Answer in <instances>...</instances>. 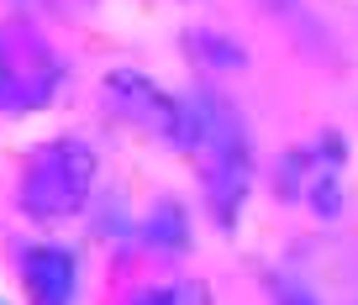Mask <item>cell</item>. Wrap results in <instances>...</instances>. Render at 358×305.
I'll return each mask as SVG.
<instances>
[{
    "label": "cell",
    "instance_id": "5b68a950",
    "mask_svg": "<svg viewBox=\"0 0 358 305\" xmlns=\"http://www.w3.org/2000/svg\"><path fill=\"white\" fill-rule=\"evenodd\" d=\"M106 95H111V105L127 116V121H137L143 132L169 137L174 147L185 142V101L164 95L153 80H143V74H132V68H116L111 80H106Z\"/></svg>",
    "mask_w": 358,
    "mask_h": 305
},
{
    "label": "cell",
    "instance_id": "52a82bcc",
    "mask_svg": "<svg viewBox=\"0 0 358 305\" xmlns=\"http://www.w3.org/2000/svg\"><path fill=\"white\" fill-rule=\"evenodd\" d=\"M143 242L148 248H164V253L190 248V221H185V211H179L174 200H158L153 216L143 221Z\"/></svg>",
    "mask_w": 358,
    "mask_h": 305
},
{
    "label": "cell",
    "instance_id": "6da1fadb",
    "mask_svg": "<svg viewBox=\"0 0 358 305\" xmlns=\"http://www.w3.org/2000/svg\"><path fill=\"white\" fill-rule=\"evenodd\" d=\"M179 147L201 169L211 216L222 226H232L248 200V184H253V153H248V132H243V116L232 111V101H222L211 90L190 95L185 101V142Z\"/></svg>",
    "mask_w": 358,
    "mask_h": 305
},
{
    "label": "cell",
    "instance_id": "7a4b0ae2",
    "mask_svg": "<svg viewBox=\"0 0 358 305\" xmlns=\"http://www.w3.org/2000/svg\"><path fill=\"white\" fill-rule=\"evenodd\" d=\"M90 190H95V153L79 137H53V142L32 147L16 205L32 221H69L90 205Z\"/></svg>",
    "mask_w": 358,
    "mask_h": 305
},
{
    "label": "cell",
    "instance_id": "ba28073f",
    "mask_svg": "<svg viewBox=\"0 0 358 305\" xmlns=\"http://www.w3.org/2000/svg\"><path fill=\"white\" fill-rule=\"evenodd\" d=\"M132 305H211V295H206L201 279H169V284L132 295Z\"/></svg>",
    "mask_w": 358,
    "mask_h": 305
},
{
    "label": "cell",
    "instance_id": "9c48e42d",
    "mask_svg": "<svg viewBox=\"0 0 358 305\" xmlns=\"http://www.w3.org/2000/svg\"><path fill=\"white\" fill-rule=\"evenodd\" d=\"M280 305H316L306 290H295V284H280Z\"/></svg>",
    "mask_w": 358,
    "mask_h": 305
},
{
    "label": "cell",
    "instance_id": "3957f363",
    "mask_svg": "<svg viewBox=\"0 0 358 305\" xmlns=\"http://www.w3.org/2000/svg\"><path fill=\"white\" fill-rule=\"evenodd\" d=\"M64 64L32 22H0V116H32L58 95Z\"/></svg>",
    "mask_w": 358,
    "mask_h": 305
},
{
    "label": "cell",
    "instance_id": "8992f818",
    "mask_svg": "<svg viewBox=\"0 0 358 305\" xmlns=\"http://www.w3.org/2000/svg\"><path fill=\"white\" fill-rule=\"evenodd\" d=\"M22 279H27L32 305H74L79 263L58 242H32V248H22Z\"/></svg>",
    "mask_w": 358,
    "mask_h": 305
},
{
    "label": "cell",
    "instance_id": "277c9868",
    "mask_svg": "<svg viewBox=\"0 0 358 305\" xmlns=\"http://www.w3.org/2000/svg\"><path fill=\"white\" fill-rule=\"evenodd\" d=\"M343 137H316L306 147H290V158L280 169V184L290 200L311 205L316 216H337L343 211Z\"/></svg>",
    "mask_w": 358,
    "mask_h": 305
}]
</instances>
